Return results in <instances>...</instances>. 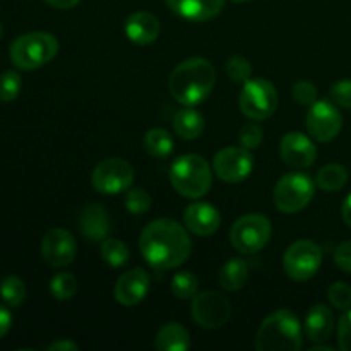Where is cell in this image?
I'll use <instances>...</instances> for the list:
<instances>
[{"instance_id":"obj_11","label":"cell","mask_w":351,"mask_h":351,"mask_svg":"<svg viewBox=\"0 0 351 351\" xmlns=\"http://www.w3.org/2000/svg\"><path fill=\"white\" fill-rule=\"evenodd\" d=\"M191 314L201 328L218 329L232 317V304L218 291H202L192 298Z\"/></svg>"},{"instance_id":"obj_41","label":"cell","mask_w":351,"mask_h":351,"mask_svg":"<svg viewBox=\"0 0 351 351\" xmlns=\"http://www.w3.org/2000/svg\"><path fill=\"white\" fill-rule=\"evenodd\" d=\"M79 346L75 345L74 341H71V339H58V341L51 343L50 346H48V350L50 351H75Z\"/></svg>"},{"instance_id":"obj_12","label":"cell","mask_w":351,"mask_h":351,"mask_svg":"<svg viewBox=\"0 0 351 351\" xmlns=\"http://www.w3.org/2000/svg\"><path fill=\"white\" fill-rule=\"evenodd\" d=\"M343 117L336 103L319 99L311 105L307 113V130L319 143H329L341 132Z\"/></svg>"},{"instance_id":"obj_29","label":"cell","mask_w":351,"mask_h":351,"mask_svg":"<svg viewBox=\"0 0 351 351\" xmlns=\"http://www.w3.org/2000/svg\"><path fill=\"white\" fill-rule=\"evenodd\" d=\"M77 278L72 273H58L50 281V293L60 302L71 300L77 293Z\"/></svg>"},{"instance_id":"obj_45","label":"cell","mask_w":351,"mask_h":351,"mask_svg":"<svg viewBox=\"0 0 351 351\" xmlns=\"http://www.w3.org/2000/svg\"><path fill=\"white\" fill-rule=\"evenodd\" d=\"M2 36H3V24L0 23V40H2Z\"/></svg>"},{"instance_id":"obj_36","label":"cell","mask_w":351,"mask_h":351,"mask_svg":"<svg viewBox=\"0 0 351 351\" xmlns=\"http://www.w3.org/2000/svg\"><path fill=\"white\" fill-rule=\"evenodd\" d=\"M291 95L295 101L300 105L311 106L317 101V88L308 81H298L291 89Z\"/></svg>"},{"instance_id":"obj_1","label":"cell","mask_w":351,"mask_h":351,"mask_svg":"<svg viewBox=\"0 0 351 351\" xmlns=\"http://www.w3.org/2000/svg\"><path fill=\"white\" fill-rule=\"evenodd\" d=\"M139 249L144 261L154 269H173L182 266L192 252L187 230L177 221L160 218L143 230Z\"/></svg>"},{"instance_id":"obj_5","label":"cell","mask_w":351,"mask_h":351,"mask_svg":"<svg viewBox=\"0 0 351 351\" xmlns=\"http://www.w3.org/2000/svg\"><path fill=\"white\" fill-rule=\"evenodd\" d=\"M58 53V40L50 33L34 31L17 36L9 48L10 62L21 71H34L55 58Z\"/></svg>"},{"instance_id":"obj_19","label":"cell","mask_w":351,"mask_h":351,"mask_svg":"<svg viewBox=\"0 0 351 351\" xmlns=\"http://www.w3.org/2000/svg\"><path fill=\"white\" fill-rule=\"evenodd\" d=\"M165 2L184 19L202 23L218 16L226 0H165Z\"/></svg>"},{"instance_id":"obj_42","label":"cell","mask_w":351,"mask_h":351,"mask_svg":"<svg viewBox=\"0 0 351 351\" xmlns=\"http://www.w3.org/2000/svg\"><path fill=\"white\" fill-rule=\"evenodd\" d=\"M45 2H47L48 5L55 7V9L67 10V9H72V7L77 5L81 0H45Z\"/></svg>"},{"instance_id":"obj_23","label":"cell","mask_w":351,"mask_h":351,"mask_svg":"<svg viewBox=\"0 0 351 351\" xmlns=\"http://www.w3.org/2000/svg\"><path fill=\"white\" fill-rule=\"evenodd\" d=\"M204 117L192 106H185L184 110L177 112V115L173 117V130L177 132L178 137L185 141L197 139L204 132Z\"/></svg>"},{"instance_id":"obj_28","label":"cell","mask_w":351,"mask_h":351,"mask_svg":"<svg viewBox=\"0 0 351 351\" xmlns=\"http://www.w3.org/2000/svg\"><path fill=\"white\" fill-rule=\"evenodd\" d=\"M0 298L9 307H19L26 300V285L21 278L7 276L0 281Z\"/></svg>"},{"instance_id":"obj_40","label":"cell","mask_w":351,"mask_h":351,"mask_svg":"<svg viewBox=\"0 0 351 351\" xmlns=\"http://www.w3.org/2000/svg\"><path fill=\"white\" fill-rule=\"evenodd\" d=\"M10 328H12V315H10V312L0 304V339L10 331Z\"/></svg>"},{"instance_id":"obj_44","label":"cell","mask_w":351,"mask_h":351,"mask_svg":"<svg viewBox=\"0 0 351 351\" xmlns=\"http://www.w3.org/2000/svg\"><path fill=\"white\" fill-rule=\"evenodd\" d=\"M311 351H335V350L329 348V346H317V345H314L311 348Z\"/></svg>"},{"instance_id":"obj_35","label":"cell","mask_w":351,"mask_h":351,"mask_svg":"<svg viewBox=\"0 0 351 351\" xmlns=\"http://www.w3.org/2000/svg\"><path fill=\"white\" fill-rule=\"evenodd\" d=\"M263 137H264V132L259 125H256V123H247V125L242 127V130H240V136H239L240 146L252 151L261 146Z\"/></svg>"},{"instance_id":"obj_26","label":"cell","mask_w":351,"mask_h":351,"mask_svg":"<svg viewBox=\"0 0 351 351\" xmlns=\"http://www.w3.org/2000/svg\"><path fill=\"white\" fill-rule=\"evenodd\" d=\"M144 147L153 158L165 160L173 151V137L165 129H151L144 136Z\"/></svg>"},{"instance_id":"obj_38","label":"cell","mask_w":351,"mask_h":351,"mask_svg":"<svg viewBox=\"0 0 351 351\" xmlns=\"http://www.w3.org/2000/svg\"><path fill=\"white\" fill-rule=\"evenodd\" d=\"M338 345L343 351H351V308L345 311L338 322Z\"/></svg>"},{"instance_id":"obj_34","label":"cell","mask_w":351,"mask_h":351,"mask_svg":"<svg viewBox=\"0 0 351 351\" xmlns=\"http://www.w3.org/2000/svg\"><path fill=\"white\" fill-rule=\"evenodd\" d=\"M328 297H329V302H331V305L335 308H338V311H348L351 308V287L346 283H341V281H338V283H332L331 287H329L328 290Z\"/></svg>"},{"instance_id":"obj_31","label":"cell","mask_w":351,"mask_h":351,"mask_svg":"<svg viewBox=\"0 0 351 351\" xmlns=\"http://www.w3.org/2000/svg\"><path fill=\"white\" fill-rule=\"evenodd\" d=\"M23 88V79L16 71H5L0 74V101H14Z\"/></svg>"},{"instance_id":"obj_46","label":"cell","mask_w":351,"mask_h":351,"mask_svg":"<svg viewBox=\"0 0 351 351\" xmlns=\"http://www.w3.org/2000/svg\"><path fill=\"white\" fill-rule=\"evenodd\" d=\"M233 2H239L240 3V2H249V0H233Z\"/></svg>"},{"instance_id":"obj_15","label":"cell","mask_w":351,"mask_h":351,"mask_svg":"<svg viewBox=\"0 0 351 351\" xmlns=\"http://www.w3.org/2000/svg\"><path fill=\"white\" fill-rule=\"evenodd\" d=\"M280 153L285 163L291 168H308L314 165L317 149L314 143L302 132H288L280 144Z\"/></svg>"},{"instance_id":"obj_39","label":"cell","mask_w":351,"mask_h":351,"mask_svg":"<svg viewBox=\"0 0 351 351\" xmlns=\"http://www.w3.org/2000/svg\"><path fill=\"white\" fill-rule=\"evenodd\" d=\"M335 263L338 264V267H341L345 273L351 274V240L338 245V249H336L335 252Z\"/></svg>"},{"instance_id":"obj_10","label":"cell","mask_w":351,"mask_h":351,"mask_svg":"<svg viewBox=\"0 0 351 351\" xmlns=\"http://www.w3.org/2000/svg\"><path fill=\"white\" fill-rule=\"evenodd\" d=\"M91 184L99 194H120L132 187L134 168L122 158H106L99 161L93 170Z\"/></svg>"},{"instance_id":"obj_7","label":"cell","mask_w":351,"mask_h":351,"mask_svg":"<svg viewBox=\"0 0 351 351\" xmlns=\"http://www.w3.org/2000/svg\"><path fill=\"white\" fill-rule=\"evenodd\" d=\"M273 233L271 221L263 215L250 213L235 221L230 230V242L242 256H252L267 245Z\"/></svg>"},{"instance_id":"obj_4","label":"cell","mask_w":351,"mask_h":351,"mask_svg":"<svg viewBox=\"0 0 351 351\" xmlns=\"http://www.w3.org/2000/svg\"><path fill=\"white\" fill-rule=\"evenodd\" d=\"M170 182L184 197L201 199L213 185L211 167L199 154H184L171 165Z\"/></svg>"},{"instance_id":"obj_32","label":"cell","mask_w":351,"mask_h":351,"mask_svg":"<svg viewBox=\"0 0 351 351\" xmlns=\"http://www.w3.org/2000/svg\"><path fill=\"white\" fill-rule=\"evenodd\" d=\"M226 74L235 82H247L252 77V65L242 55H233L226 62Z\"/></svg>"},{"instance_id":"obj_30","label":"cell","mask_w":351,"mask_h":351,"mask_svg":"<svg viewBox=\"0 0 351 351\" xmlns=\"http://www.w3.org/2000/svg\"><path fill=\"white\" fill-rule=\"evenodd\" d=\"M199 290V281L197 278L192 273L187 271H182V273L175 274L173 280H171V293L175 295L180 300H189V298H194L197 295Z\"/></svg>"},{"instance_id":"obj_43","label":"cell","mask_w":351,"mask_h":351,"mask_svg":"<svg viewBox=\"0 0 351 351\" xmlns=\"http://www.w3.org/2000/svg\"><path fill=\"white\" fill-rule=\"evenodd\" d=\"M341 215H343V219H345L346 225H348L351 228V194L345 199V202H343Z\"/></svg>"},{"instance_id":"obj_22","label":"cell","mask_w":351,"mask_h":351,"mask_svg":"<svg viewBox=\"0 0 351 351\" xmlns=\"http://www.w3.org/2000/svg\"><path fill=\"white\" fill-rule=\"evenodd\" d=\"M154 346L158 351H185L191 348V335L178 322H168L158 332Z\"/></svg>"},{"instance_id":"obj_27","label":"cell","mask_w":351,"mask_h":351,"mask_svg":"<svg viewBox=\"0 0 351 351\" xmlns=\"http://www.w3.org/2000/svg\"><path fill=\"white\" fill-rule=\"evenodd\" d=\"M101 257L108 266L112 267H122L129 263L130 252L123 242L117 239H108L106 237L101 242Z\"/></svg>"},{"instance_id":"obj_33","label":"cell","mask_w":351,"mask_h":351,"mask_svg":"<svg viewBox=\"0 0 351 351\" xmlns=\"http://www.w3.org/2000/svg\"><path fill=\"white\" fill-rule=\"evenodd\" d=\"M125 208L134 216L144 215L151 208V195L144 189H130L125 195Z\"/></svg>"},{"instance_id":"obj_18","label":"cell","mask_w":351,"mask_h":351,"mask_svg":"<svg viewBox=\"0 0 351 351\" xmlns=\"http://www.w3.org/2000/svg\"><path fill=\"white\" fill-rule=\"evenodd\" d=\"M123 29H125L127 38L132 43L144 47V45H151L158 40L161 26L156 16L146 12V10H139V12H134L127 17Z\"/></svg>"},{"instance_id":"obj_21","label":"cell","mask_w":351,"mask_h":351,"mask_svg":"<svg viewBox=\"0 0 351 351\" xmlns=\"http://www.w3.org/2000/svg\"><path fill=\"white\" fill-rule=\"evenodd\" d=\"M335 331V315L326 305H314L305 317V332L312 343H324Z\"/></svg>"},{"instance_id":"obj_25","label":"cell","mask_w":351,"mask_h":351,"mask_svg":"<svg viewBox=\"0 0 351 351\" xmlns=\"http://www.w3.org/2000/svg\"><path fill=\"white\" fill-rule=\"evenodd\" d=\"M348 182V171L341 165H326L321 170L317 171V177H315V185L319 189L326 192H338Z\"/></svg>"},{"instance_id":"obj_14","label":"cell","mask_w":351,"mask_h":351,"mask_svg":"<svg viewBox=\"0 0 351 351\" xmlns=\"http://www.w3.org/2000/svg\"><path fill=\"white\" fill-rule=\"evenodd\" d=\"M77 243L71 232L64 228H51L41 240V256L51 267H65L75 259Z\"/></svg>"},{"instance_id":"obj_8","label":"cell","mask_w":351,"mask_h":351,"mask_svg":"<svg viewBox=\"0 0 351 351\" xmlns=\"http://www.w3.org/2000/svg\"><path fill=\"white\" fill-rule=\"evenodd\" d=\"M240 110L247 119L266 120L276 112L278 91L273 82L257 77L243 82L240 93Z\"/></svg>"},{"instance_id":"obj_37","label":"cell","mask_w":351,"mask_h":351,"mask_svg":"<svg viewBox=\"0 0 351 351\" xmlns=\"http://www.w3.org/2000/svg\"><path fill=\"white\" fill-rule=\"evenodd\" d=\"M329 93H331V99L336 105L351 110V79H345V81L332 84Z\"/></svg>"},{"instance_id":"obj_13","label":"cell","mask_w":351,"mask_h":351,"mask_svg":"<svg viewBox=\"0 0 351 351\" xmlns=\"http://www.w3.org/2000/svg\"><path fill=\"white\" fill-rule=\"evenodd\" d=\"M213 170L228 184H239L243 182L254 170V158L245 147H225L218 151L213 160Z\"/></svg>"},{"instance_id":"obj_20","label":"cell","mask_w":351,"mask_h":351,"mask_svg":"<svg viewBox=\"0 0 351 351\" xmlns=\"http://www.w3.org/2000/svg\"><path fill=\"white\" fill-rule=\"evenodd\" d=\"M79 232L89 242H103L108 237L110 219L99 204H89L79 216Z\"/></svg>"},{"instance_id":"obj_6","label":"cell","mask_w":351,"mask_h":351,"mask_svg":"<svg viewBox=\"0 0 351 351\" xmlns=\"http://www.w3.org/2000/svg\"><path fill=\"white\" fill-rule=\"evenodd\" d=\"M315 192V184L307 173L291 171L283 175L274 187L273 199L276 208L285 215H295L307 208Z\"/></svg>"},{"instance_id":"obj_9","label":"cell","mask_w":351,"mask_h":351,"mask_svg":"<svg viewBox=\"0 0 351 351\" xmlns=\"http://www.w3.org/2000/svg\"><path fill=\"white\" fill-rule=\"evenodd\" d=\"M322 264V249L312 240H297L283 256V269L293 281H307L317 274Z\"/></svg>"},{"instance_id":"obj_3","label":"cell","mask_w":351,"mask_h":351,"mask_svg":"<svg viewBox=\"0 0 351 351\" xmlns=\"http://www.w3.org/2000/svg\"><path fill=\"white\" fill-rule=\"evenodd\" d=\"M259 351H297L302 348V324L288 308L273 312L259 326L256 338Z\"/></svg>"},{"instance_id":"obj_24","label":"cell","mask_w":351,"mask_h":351,"mask_svg":"<svg viewBox=\"0 0 351 351\" xmlns=\"http://www.w3.org/2000/svg\"><path fill=\"white\" fill-rule=\"evenodd\" d=\"M219 287L226 291H239L249 281V266L243 259L235 257V259H230L228 263L223 264V267L219 269L218 274Z\"/></svg>"},{"instance_id":"obj_16","label":"cell","mask_w":351,"mask_h":351,"mask_svg":"<svg viewBox=\"0 0 351 351\" xmlns=\"http://www.w3.org/2000/svg\"><path fill=\"white\" fill-rule=\"evenodd\" d=\"M149 274L143 267L129 269L117 280L115 300L123 307L141 304L149 291Z\"/></svg>"},{"instance_id":"obj_2","label":"cell","mask_w":351,"mask_h":351,"mask_svg":"<svg viewBox=\"0 0 351 351\" xmlns=\"http://www.w3.org/2000/svg\"><path fill=\"white\" fill-rule=\"evenodd\" d=\"M216 84V71L206 58L184 60L173 69L168 81L170 95L184 106H195L209 98Z\"/></svg>"},{"instance_id":"obj_17","label":"cell","mask_w":351,"mask_h":351,"mask_svg":"<svg viewBox=\"0 0 351 351\" xmlns=\"http://www.w3.org/2000/svg\"><path fill=\"white\" fill-rule=\"evenodd\" d=\"M185 228L191 230L197 237H209L218 232L221 225L219 211L208 202H192L184 211Z\"/></svg>"}]
</instances>
